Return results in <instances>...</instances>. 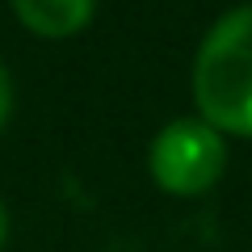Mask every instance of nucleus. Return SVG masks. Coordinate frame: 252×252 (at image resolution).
<instances>
[{
	"instance_id": "nucleus-5",
	"label": "nucleus",
	"mask_w": 252,
	"mask_h": 252,
	"mask_svg": "<svg viewBox=\"0 0 252 252\" xmlns=\"http://www.w3.org/2000/svg\"><path fill=\"white\" fill-rule=\"evenodd\" d=\"M4 240H9V210H4V202H0V248H4Z\"/></svg>"
},
{
	"instance_id": "nucleus-4",
	"label": "nucleus",
	"mask_w": 252,
	"mask_h": 252,
	"mask_svg": "<svg viewBox=\"0 0 252 252\" xmlns=\"http://www.w3.org/2000/svg\"><path fill=\"white\" fill-rule=\"evenodd\" d=\"M9 114H13V80H9V72H4V63H0V130L9 122Z\"/></svg>"
},
{
	"instance_id": "nucleus-3",
	"label": "nucleus",
	"mask_w": 252,
	"mask_h": 252,
	"mask_svg": "<svg viewBox=\"0 0 252 252\" xmlns=\"http://www.w3.org/2000/svg\"><path fill=\"white\" fill-rule=\"evenodd\" d=\"M13 17L38 38H72L97 13V0H9Z\"/></svg>"
},
{
	"instance_id": "nucleus-2",
	"label": "nucleus",
	"mask_w": 252,
	"mask_h": 252,
	"mask_svg": "<svg viewBox=\"0 0 252 252\" xmlns=\"http://www.w3.org/2000/svg\"><path fill=\"white\" fill-rule=\"evenodd\" d=\"M227 168V143L202 118H172L147 147V172L172 198H202Z\"/></svg>"
},
{
	"instance_id": "nucleus-1",
	"label": "nucleus",
	"mask_w": 252,
	"mask_h": 252,
	"mask_svg": "<svg viewBox=\"0 0 252 252\" xmlns=\"http://www.w3.org/2000/svg\"><path fill=\"white\" fill-rule=\"evenodd\" d=\"M193 105L219 135L252 139V0L227 9L193 55Z\"/></svg>"
}]
</instances>
